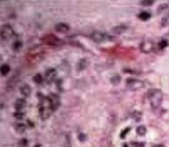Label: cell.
I'll return each instance as SVG.
<instances>
[{
  "instance_id": "1",
  "label": "cell",
  "mask_w": 169,
  "mask_h": 147,
  "mask_svg": "<svg viewBox=\"0 0 169 147\" xmlns=\"http://www.w3.org/2000/svg\"><path fill=\"white\" fill-rule=\"evenodd\" d=\"M148 97L149 99L150 106L153 108L156 109L159 108L162 104L164 95H163L162 91L160 89H150L148 91Z\"/></svg>"
},
{
  "instance_id": "2",
  "label": "cell",
  "mask_w": 169,
  "mask_h": 147,
  "mask_svg": "<svg viewBox=\"0 0 169 147\" xmlns=\"http://www.w3.org/2000/svg\"><path fill=\"white\" fill-rule=\"evenodd\" d=\"M126 85L131 91H137L144 87V83L139 79L129 78L126 80Z\"/></svg>"
},
{
  "instance_id": "3",
  "label": "cell",
  "mask_w": 169,
  "mask_h": 147,
  "mask_svg": "<svg viewBox=\"0 0 169 147\" xmlns=\"http://www.w3.org/2000/svg\"><path fill=\"white\" fill-rule=\"evenodd\" d=\"M49 101V104L50 108L52 111H55L59 109L61 104V102H60V98L58 95L55 94H51L47 96Z\"/></svg>"
},
{
  "instance_id": "4",
  "label": "cell",
  "mask_w": 169,
  "mask_h": 147,
  "mask_svg": "<svg viewBox=\"0 0 169 147\" xmlns=\"http://www.w3.org/2000/svg\"><path fill=\"white\" fill-rule=\"evenodd\" d=\"M14 34V32L13 28L10 24H4L1 27V37L4 40L10 39L13 36Z\"/></svg>"
},
{
  "instance_id": "5",
  "label": "cell",
  "mask_w": 169,
  "mask_h": 147,
  "mask_svg": "<svg viewBox=\"0 0 169 147\" xmlns=\"http://www.w3.org/2000/svg\"><path fill=\"white\" fill-rule=\"evenodd\" d=\"M109 36L103 32L96 31L91 34V39L96 43H101L109 40Z\"/></svg>"
},
{
  "instance_id": "6",
  "label": "cell",
  "mask_w": 169,
  "mask_h": 147,
  "mask_svg": "<svg viewBox=\"0 0 169 147\" xmlns=\"http://www.w3.org/2000/svg\"><path fill=\"white\" fill-rule=\"evenodd\" d=\"M57 76V71L55 69H49L47 71L45 74V79L47 82L49 84L52 83L56 80V78Z\"/></svg>"
},
{
  "instance_id": "7",
  "label": "cell",
  "mask_w": 169,
  "mask_h": 147,
  "mask_svg": "<svg viewBox=\"0 0 169 147\" xmlns=\"http://www.w3.org/2000/svg\"><path fill=\"white\" fill-rule=\"evenodd\" d=\"M55 30L59 33H67L69 31V27L65 23L60 22L55 25Z\"/></svg>"
},
{
  "instance_id": "8",
  "label": "cell",
  "mask_w": 169,
  "mask_h": 147,
  "mask_svg": "<svg viewBox=\"0 0 169 147\" xmlns=\"http://www.w3.org/2000/svg\"><path fill=\"white\" fill-rule=\"evenodd\" d=\"M141 49L144 53H149L153 49V44L150 41H145L141 44Z\"/></svg>"
},
{
  "instance_id": "9",
  "label": "cell",
  "mask_w": 169,
  "mask_h": 147,
  "mask_svg": "<svg viewBox=\"0 0 169 147\" xmlns=\"http://www.w3.org/2000/svg\"><path fill=\"white\" fill-rule=\"evenodd\" d=\"M27 106V102L24 99H18L14 104V108L17 111H20Z\"/></svg>"
},
{
  "instance_id": "10",
  "label": "cell",
  "mask_w": 169,
  "mask_h": 147,
  "mask_svg": "<svg viewBox=\"0 0 169 147\" xmlns=\"http://www.w3.org/2000/svg\"><path fill=\"white\" fill-rule=\"evenodd\" d=\"M46 40H47V43L49 44V45H58V44H59V42H61L59 38L54 36V35L47 36Z\"/></svg>"
},
{
  "instance_id": "11",
  "label": "cell",
  "mask_w": 169,
  "mask_h": 147,
  "mask_svg": "<svg viewBox=\"0 0 169 147\" xmlns=\"http://www.w3.org/2000/svg\"><path fill=\"white\" fill-rule=\"evenodd\" d=\"M20 92L25 96H29L31 94V87L28 84H24L20 88Z\"/></svg>"
},
{
  "instance_id": "12",
  "label": "cell",
  "mask_w": 169,
  "mask_h": 147,
  "mask_svg": "<svg viewBox=\"0 0 169 147\" xmlns=\"http://www.w3.org/2000/svg\"><path fill=\"white\" fill-rule=\"evenodd\" d=\"M151 15L148 12H142L139 14V18L142 21H147L150 19Z\"/></svg>"
},
{
  "instance_id": "13",
  "label": "cell",
  "mask_w": 169,
  "mask_h": 147,
  "mask_svg": "<svg viewBox=\"0 0 169 147\" xmlns=\"http://www.w3.org/2000/svg\"><path fill=\"white\" fill-rule=\"evenodd\" d=\"M147 132V129L146 128V126H144V125H141V126H138L136 128V133H137L138 135L143 137V136L145 135Z\"/></svg>"
},
{
  "instance_id": "14",
  "label": "cell",
  "mask_w": 169,
  "mask_h": 147,
  "mask_svg": "<svg viewBox=\"0 0 169 147\" xmlns=\"http://www.w3.org/2000/svg\"><path fill=\"white\" fill-rule=\"evenodd\" d=\"M10 71V67L8 64H3L1 67V74L2 76H7Z\"/></svg>"
},
{
  "instance_id": "15",
  "label": "cell",
  "mask_w": 169,
  "mask_h": 147,
  "mask_svg": "<svg viewBox=\"0 0 169 147\" xmlns=\"http://www.w3.org/2000/svg\"><path fill=\"white\" fill-rule=\"evenodd\" d=\"M126 29H127L126 26L119 25L117 26V27H115L114 28H113V32L116 34H122L124 31H126Z\"/></svg>"
},
{
  "instance_id": "16",
  "label": "cell",
  "mask_w": 169,
  "mask_h": 147,
  "mask_svg": "<svg viewBox=\"0 0 169 147\" xmlns=\"http://www.w3.org/2000/svg\"><path fill=\"white\" fill-rule=\"evenodd\" d=\"M15 130L19 134H22L25 131L26 126L24 124H18L16 126H15Z\"/></svg>"
},
{
  "instance_id": "17",
  "label": "cell",
  "mask_w": 169,
  "mask_h": 147,
  "mask_svg": "<svg viewBox=\"0 0 169 147\" xmlns=\"http://www.w3.org/2000/svg\"><path fill=\"white\" fill-rule=\"evenodd\" d=\"M121 82V76L119 75H115V76H112L111 79V82L113 85H118Z\"/></svg>"
},
{
  "instance_id": "18",
  "label": "cell",
  "mask_w": 169,
  "mask_h": 147,
  "mask_svg": "<svg viewBox=\"0 0 169 147\" xmlns=\"http://www.w3.org/2000/svg\"><path fill=\"white\" fill-rule=\"evenodd\" d=\"M87 60L86 59H81V60L79 61V64H78V69H79V70H84L87 67Z\"/></svg>"
},
{
  "instance_id": "19",
  "label": "cell",
  "mask_w": 169,
  "mask_h": 147,
  "mask_svg": "<svg viewBox=\"0 0 169 147\" xmlns=\"http://www.w3.org/2000/svg\"><path fill=\"white\" fill-rule=\"evenodd\" d=\"M161 24L163 27H166V26L169 25V12L163 17L162 20H161Z\"/></svg>"
},
{
  "instance_id": "20",
  "label": "cell",
  "mask_w": 169,
  "mask_h": 147,
  "mask_svg": "<svg viewBox=\"0 0 169 147\" xmlns=\"http://www.w3.org/2000/svg\"><path fill=\"white\" fill-rule=\"evenodd\" d=\"M33 80H34V82L36 84H40L42 83L43 78H42V76H41V74H38L35 75V76H34Z\"/></svg>"
},
{
  "instance_id": "21",
  "label": "cell",
  "mask_w": 169,
  "mask_h": 147,
  "mask_svg": "<svg viewBox=\"0 0 169 147\" xmlns=\"http://www.w3.org/2000/svg\"><path fill=\"white\" fill-rule=\"evenodd\" d=\"M155 1L153 0H144V1H141V4L145 7H150V6L153 5L154 4Z\"/></svg>"
},
{
  "instance_id": "22",
  "label": "cell",
  "mask_w": 169,
  "mask_h": 147,
  "mask_svg": "<svg viewBox=\"0 0 169 147\" xmlns=\"http://www.w3.org/2000/svg\"><path fill=\"white\" fill-rule=\"evenodd\" d=\"M168 42H167L166 40H165V39H163V40H161V42H159V49L161 50H163L164 49H165L166 47L168 46Z\"/></svg>"
},
{
  "instance_id": "23",
  "label": "cell",
  "mask_w": 169,
  "mask_h": 147,
  "mask_svg": "<svg viewBox=\"0 0 169 147\" xmlns=\"http://www.w3.org/2000/svg\"><path fill=\"white\" fill-rule=\"evenodd\" d=\"M130 130H131V128H129V127H128V128H125L124 130H123V131H121V139H124V138L126 137V136L127 135V134L129 132Z\"/></svg>"
},
{
  "instance_id": "24",
  "label": "cell",
  "mask_w": 169,
  "mask_h": 147,
  "mask_svg": "<svg viewBox=\"0 0 169 147\" xmlns=\"http://www.w3.org/2000/svg\"><path fill=\"white\" fill-rule=\"evenodd\" d=\"M131 145L133 146V147H144L145 146V144L143 143V142H132Z\"/></svg>"
},
{
  "instance_id": "25",
  "label": "cell",
  "mask_w": 169,
  "mask_h": 147,
  "mask_svg": "<svg viewBox=\"0 0 169 147\" xmlns=\"http://www.w3.org/2000/svg\"><path fill=\"white\" fill-rule=\"evenodd\" d=\"M21 43L20 42H16L13 45V48L15 51H18V50H19L20 49H21Z\"/></svg>"
},
{
  "instance_id": "26",
  "label": "cell",
  "mask_w": 169,
  "mask_h": 147,
  "mask_svg": "<svg viewBox=\"0 0 169 147\" xmlns=\"http://www.w3.org/2000/svg\"><path fill=\"white\" fill-rule=\"evenodd\" d=\"M168 7V4H161V5L159 6V8H158V13H160V12H161L162 11L165 10L166 9H167Z\"/></svg>"
},
{
  "instance_id": "27",
  "label": "cell",
  "mask_w": 169,
  "mask_h": 147,
  "mask_svg": "<svg viewBox=\"0 0 169 147\" xmlns=\"http://www.w3.org/2000/svg\"><path fill=\"white\" fill-rule=\"evenodd\" d=\"M14 116L18 119H21L23 117H24V114H23L22 112H20V111H17V112H15V114H14Z\"/></svg>"
},
{
  "instance_id": "28",
  "label": "cell",
  "mask_w": 169,
  "mask_h": 147,
  "mask_svg": "<svg viewBox=\"0 0 169 147\" xmlns=\"http://www.w3.org/2000/svg\"><path fill=\"white\" fill-rule=\"evenodd\" d=\"M153 147H164V146H163V145H161V144H159V145H156V146H154Z\"/></svg>"
},
{
  "instance_id": "29",
  "label": "cell",
  "mask_w": 169,
  "mask_h": 147,
  "mask_svg": "<svg viewBox=\"0 0 169 147\" xmlns=\"http://www.w3.org/2000/svg\"><path fill=\"white\" fill-rule=\"evenodd\" d=\"M34 147H41V146H40V145H39V144H37V145H35Z\"/></svg>"
}]
</instances>
